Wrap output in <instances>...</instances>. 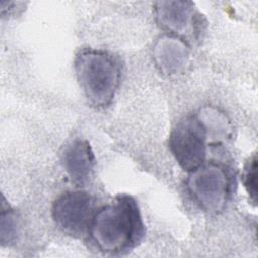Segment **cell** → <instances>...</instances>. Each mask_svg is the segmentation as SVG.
Returning <instances> with one entry per match:
<instances>
[{"instance_id":"10","label":"cell","mask_w":258,"mask_h":258,"mask_svg":"<svg viewBox=\"0 0 258 258\" xmlns=\"http://www.w3.org/2000/svg\"><path fill=\"white\" fill-rule=\"evenodd\" d=\"M244 186L249 194L251 200L256 203L257 201V158L256 155L250 158L246 163L243 173Z\"/></svg>"},{"instance_id":"8","label":"cell","mask_w":258,"mask_h":258,"mask_svg":"<svg viewBox=\"0 0 258 258\" xmlns=\"http://www.w3.org/2000/svg\"><path fill=\"white\" fill-rule=\"evenodd\" d=\"M61 161L69 176L77 183H84L93 172L95 155L87 140L76 139L64 148Z\"/></svg>"},{"instance_id":"5","label":"cell","mask_w":258,"mask_h":258,"mask_svg":"<svg viewBox=\"0 0 258 258\" xmlns=\"http://www.w3.org/2000/svg\"><path fill=\"white\" fill-rule=\"evenodd\" d=\"M93 207V200L89 194L81 190L67 191L53 202L51 216L62 232L80 237L89 232L95 213Z\"/></svg>"},{"instance_id":"7","label":"cell","mask_w":258,"mask_h":258,"mask_svg":"<svg viewBox=\"0 0 258 258\" xmlns=\"http://www.w3.org/2000/svg\"><path fill=\"white\" fill-rule=\"evenodd\" d=\"M189 47L186 42L173 35L161 36L155 43L153 57L159 70L167 75L178 73L187 62Z\"/></svg>"},{"instance_id":"1","label":"cell","mask_w":258,"mask_h":258,"mask_svg":"<svg viewBox=\"0 0 258 258\" xmlns=\"http://www.w3.org/2000/svg\"><path fill=\"white\" fill-rule=\"evenodd\" d=\"M96 247L116 255L135 248L145 235V227L136 201L119 195L94 213L89 232Z\"/></svg>"},{"instance_id":"3","label":"cell","mask_w":258,"mask_h":258,"mask_svg":"<svg viewBox=\"0 0 258 258\" xmlns=\"http://www.w3.org/2000/svg\"><path fill=\"white\" fill-rule=\"evenodd\" d=\"M186 186L201 209L210 214H219L230 198L232 177L224 165L203 163L189 172Z\"/></svg>"},{"instance_id":"4","label":"cell","mask_w":258,"mask_h":258,"mask_svg":"<svg viewBox=\"0 0 258 258\" xmlns=\"http://www.w3.org/2000/svg\"><path fill=\"white\" fill-rule=\"evenodd\" d=\"M207 129L195 115L182 118L172 129L168 145L177 163L190 172L201 166L206 158Z\"/></svg>"},{"instance_id":"2","label":"cell","mask_w":258,"mask_h":258,"mask_svg":"<svg viewBox=\"0 0 258 258\" xmlns=\"http://www.w3.org/2000/svg\"><path fill=\"white\" fill-rule=\"evenodd\" d=\"M75 72L88 101L97 108L111 104L120 84V66L109 53L85 49L75 59Z\"/></svg>"},{"instance_id":"6","label":"cell","mask_w":258,"mask_h":258,"mask_svg":"<svg viewBox=\"0 0 258 258\" xmlns=\"http://www.w3.org/2000/svg\"><path fill=\"white\" fill-rule=\"evenodd\" d=\"M154 13L158 24L175 35H192L196 32V13L191 2L160 1Z\"/></svg>"},{"instance_id":"9","label":"cell","mask_w":258,"mask_h":258,"mask_svg":"<svg viewBox=\"0 0 258 258\" xmlns=\"http://www.w3.org/2000/svg\"><path fill=\"white\" fill-rule=\"evenodd\" d=\"M19 233V221L16 213L7 207L4 208L2 205L1 211V226H0V234H1V243L3 246L10 245L14 243L17 239Z\"/></svg>"}]
</instances>
